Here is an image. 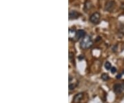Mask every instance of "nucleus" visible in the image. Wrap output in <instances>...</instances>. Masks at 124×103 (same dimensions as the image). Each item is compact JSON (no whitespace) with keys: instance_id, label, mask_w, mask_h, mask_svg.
<instances>
[{"instance_id":"f8f14e48","label":"nucleus","mask_w":124,"mask_h":103,"mask_svg":"<svg viewBox=\"0 0 124 103\" xmlns=\"http://www.w3.org/2000/svg\"><path fill=\"white\" fill-rule=\"evenodd\" d=\"M110 70H111V72H112V73H115V72H116V69L115 67H112Z\"/></svg>"},{"instance_id":"ddd939ff","label":"nucleus","mask_w":124,"mask_h":103,"mask_svg":"<svg viewBox=\"0 0 124 103\" xmlns=\"http://www.w3.org/2000/svg\"><path fill=\"white\" fill-rule=\"evenodd\" d=\"M121 74H118V75L116 76V77L117 79H120V78H121Z\"/></svg>"},{"instance_id":"9d476101","label":"nucleus","mask_w":124,"mask_h":103,"mask_svg":"<svg viewBox=\"0 0 124 103\" xmlns=\"http://www.w3.org/2000/svg\"><path fill=\"white\" fill-rule=\"evenodd\" d=\"M105 68H106V69L107 70H110L111 69V68H112V65H111V64L109 62H106L105 63Z\"/></svg>"},{"instance_id":"423d86ee","label":"nucleus","mask_w":124,"mask_h":103,"mask_svg":"<svg viewBox=\"0 0 124 103\" xmlns=\"http://www.w3.org/2000/svg\"><path fill=\"white\" fill-rule=\"evenodd\" d=\"M82 98H83V93H79L75 95V97L73 98V102L74 103H79Z\"/></svg>"},{"instance_id":"f03ea898","label":"nucleus","mask_w":124,"mask_h":103,"mask_svg":"<svg viewBox=\"0 0 124 103\" xmlns=\"http://www.w3.org/2000/svg\"><path fill=\"white\" fill-rule=\"evenodd\" d=\"M100 17H101V15L98 12H95L90 16V21L91 22L94 24H97L99 22V20H100Z\"/></svg>"},{"instance_id":"6e6552de","label":"nucleus","mask_w":124,"mask_h":103,"mask_svg":"<svg viewBox=\"0 0 124 103\" xmlns=\"http://www.w3.org/2000/svg\"><path fill=\"white\" fill-rule=\"evenodd\" d=\"M85 36V32L84 30H79L77 31V39H81Z\"/></svg>"},{"instance_id":"1a4fd4ad","label":"nucleus","mask_w":124,"mask_h":103,"mask_svg":"<svg viewBox=\"0 0 124 103\" xmlns=\"http://www.w3.org/2000/svg\"><path fill=\"white\" fill-rule=\"evenodd\" d=\"M101 79L103 81H107L109 80V76L106 73H103L101 75Z\"/></svg>"},{"instance_id":"39448f33","label":"nucleus","mask_w":124,"mask_h":103,"mask_svg":"<svg viewBox=\"0 0 124 103\" xmlns=\"http://www.w3.org/2000/svg\"><path fill=\"white\" fill-rule=\"evenodd\" d=\"M123 91V86L121 85V84H116L114 86V91L115 92L116 94H121Z\"/></svg>"},{"instance_id":"4468645a","label":"nucleus","mask_w":124,"mask_h":103,"mask_svg":"<svg viewBox=\"0 0 124 103\" xmlns=\"http://www.w3.org/2000/svg\"><path fill=\"white\" fill-rule=\"evenodd\" d=\"M123 74H124V71H123Z\"/></svg>"},{"instance_id":"20e7f679","label":"nucleus","mask_w":124,"mask_h":103,"mask_svg":"<svg viewBox=\"0 0 124 103\" xmlns=\"http://www.w3.org/2000/svg\"><path fill=\"white\" fill-rule=\"evenodd\" d=\"M114 7H115V2L113 1H109L106 4V10H107L108 11H110V12L113 10Z\"/></svg>"},{"instance_id":"7ed1b4c3","label":"nucleus","mask_w":124,"mask_h":103,"mask_svg":"<svg viewBox=\"0 0 124 103\" xmlns=\"http://www.w3.org/2000/svg\"><path fill=\"white\" fill-rule=\"evenodd\" d=\"M80 14L76 10H70L69 12V19H75L79 17Z\"/></svg>"},{"instance_id":"f257e3e1","label":"nucleus","mask_w":124,"mask_h":103,"mask_svg":"<svg viewBox=\"0 0 124 103\" xmlns=\"http://www.w3.org/2000/svg\"><path fill=\"white\" fill-rule=\"evenodd\" d=\"M93 45V41L91 37L89 35L85 36L82 38V40L80 43V46L82 49H88Z\"/></svg>"},{"instance_id":"0eeeda50","label":"nucleus","mask_w":124,"mask_h":103,"mask_svg":"<svg viewBox=\"0 0 124 103\" xmlns=\"http://www.w3.org/2000/svg\"><path fill=\"white\" fill-rule=\"evenodd\" d=\"M77 38V31L75 29H69V39L75 40Z\"/></svg>"},{"instance_id":"9b49d317","label":"nucleus","mask_w":124,"mask_h":103,"mask_svg":"<svg viewBox=\"0 0 124 103\" xmlns=\"http://www.w3.org/2000/svg\"><path fill=\"white\" fill-rule=\"evenodd\" d=\"M76 85L75 84H69V89L70 90H73L75 88Z\"/></svg>"}]
</instances>
